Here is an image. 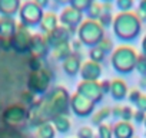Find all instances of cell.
I'll use <instances>...</instances> for the list:
<instances>
[{
  "label": "cell",
  "mask_w": 146,
  "mask_h": 138,
  "mask_svg": "<svg viewBox=\"0 0 146 138\" xmlns=\"http://www.w3.org/2000/svg\"><path fill=\"white\" fill-rule=\"evenodd\" d=\"M139 15L146 19V0H140V5H139Z\"/></svg>",
  "instance_id": "6da1fadb"
}]
</instances>
